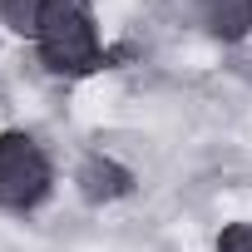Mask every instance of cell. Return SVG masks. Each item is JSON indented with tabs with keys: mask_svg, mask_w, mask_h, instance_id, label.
<instances>
[{
	"mask_svg": "<svg viewBox=\"0 0 252 252\" xmlns=\"http://www.w3.org/2000/svg\"><path fill=\"white\" fill-rule=\"evenodd\" d=\"M35 45H40L45 64L60 69V74H84V69H94L104 60L99 35H94V15H89L84 0H45Z\"/></svg>",
	"mask_w": 252,
	"mask_h": 252,
	"instance_id": "obj_1",
	"label": "cell"
},
{
	"mask_svg": "<svg viewBox=\"0 0 252 252\" xmlns=\"http://www.w3.org/2000/svg\"><path fill=\"white\" fill-rule=\"evenodd\" d=\"M50 193V158L30 134H0V208H35Z\"/></svg>",
	"mask_w": 252,
	"mask_h": 252,
	"instance_id": "obj_2",
	"label": "cell"
},
{
	"mask_svg": "<svg viewBox=\"0 0 252 252\" xmlns=\"http://www.w3.org/2000/svg\"><path fill=\"white\" fill-rule=\"evenodd\" d=\"M198 15L213 35L222 40H242L252 35V0H198Z\"/></svg>",
	"mask_w": 252,
	"mask_h": 252,
	"instance_id": "obj_3",
	"label": "cell"
},
{
	"mask_svg": "<svg viewBox=\"0 0 252 252\" xmlns=\"http://www.w3.org/2000/svg\"><path fill=\"white\" fill-rule=\"evenodd\" d=\"M79 188H84V198L104 203V198H124L134 188V178H129V168H119L114 158H89L79 168Z\"/></svg>",
	"mask_w": 252,
	"mask_h": 252,
	"instance_id": "obj_4",
	"label": "cell"
},
{
	"mask_svg": "<svg viewBox=\"0 0 252 252\" xmlns=\"http://www.w3.org/2000/svg\"><path fill=\"white\" fill-rule=\"evenodd\" d=\"M0 15H5L10 30L35 35L40 30V15H45V0H0Z\"/></svg>",
	"mask_w": 252,
	"mask_h": 252,
	"instance_id": "obj_5",
	"label": "cell"
},
{
	"mask_svg": "<svg viewBox=\"0 0 252 252\" xmlns=\"http://www.w3.org/2000/svg\"><path fill=\"white\" fill-rule=\"evenodd\" d=\"M218 252H252V222H232L218 237Z\"/></svg>",
	"mask_w": 252,
	"mask_h": 252,
	"instance_id": "obj_6",
	"label": "cell"
}]
</instances>
